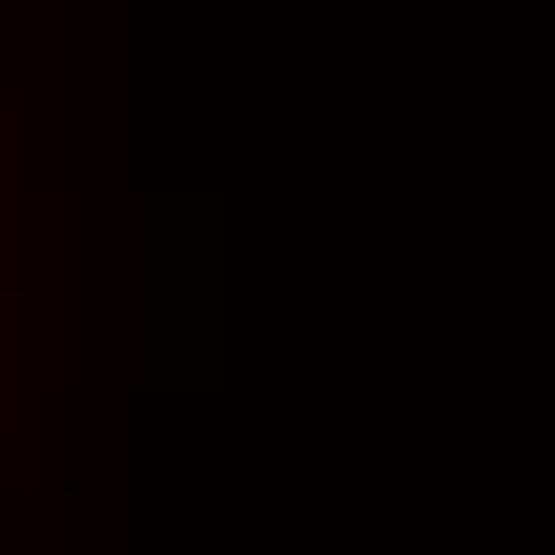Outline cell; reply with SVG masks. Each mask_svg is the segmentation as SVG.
Masks as SVG:
<instances>
[{
	"mask_svg": "<svg viewBox=\"0 0 555 555\" xmlns=\"http://www.w3.org/2000/svg\"><path fill=\"white\" fill-rule=\"evenodd\" d=\"M64 366H76V203H64V177H51V152H38L26 253H13V379H26V404H51Z\"/></svg>",
	"mask_w": 555,
	"mask_h": 555,
	"instance_id": "cell-1",
	"label": "cell"
}]
</instances>
